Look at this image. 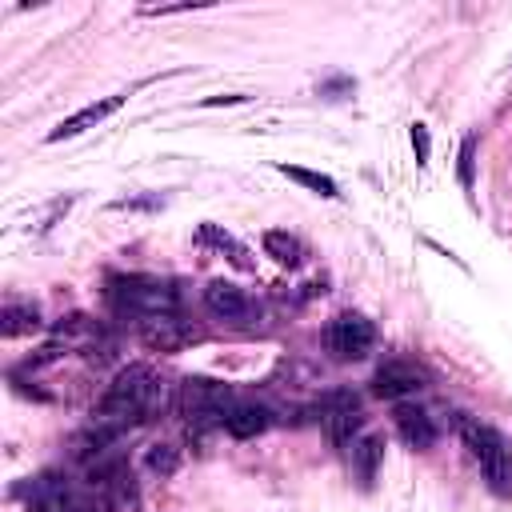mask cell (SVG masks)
Wrapping results in <instances>:
<instances>
[{
	"label": "cell",
	"mask_w": 512,
	"mask_h": 512,
	"mask_svg": "<svg viewBox=\"0 0 512 512\" xmlns=\"http://www.w3.org/2000/svg\"><path fill=\"white\" fill-rule=\"evenodd\" d=\"M236 408V396L228 384L220 380H208V376H188L180 380V396H176V412L188 420L192 432H204V428H224L228 412Z\"/></svg>",
	"instance_id": "cell-2"
},
{
	"label": "cell",
	"mask_w": 512,
	"mask_h": 512,
	"mask_svg": "<svg viewBox=\"0 0 512 512\" xmlns=\"http://www.w3.org/2000/svg\"><path fill=\"white\" fill-rule=\"evenodd\" d=\"M276 172L280 176H288V180H296V184H304L308 192H316V196H340V188H336V180L332 176H324V172H312V168H296V164H276Z\"/></svg>",
	"instance_id": "cell-15"
},
{
	"label": "cell",
	"mask_w": 512,
	"mask_h": 512,
	"mask_svg": "<svg viewBox=\"0 0 512 512\" xmlns=\"http://www.w3.org/2000/svg\"><path fill=\"white\" fill-rule=\"evenodd\" d=\"M204 304H208L216 316H224V320L248 316V296H244L236 284H228V280H212V284L204 288Z\"/></svg>",
	"instance_id": "cell-12"
},
{
	"label": "cell",
	"mask_w": 512,
	"mask_h": 512,
	"mask_svg": "<svg viewBox=\"0 0 512 512\" xmlns=\"http://www.w3.org/2000/svg\"><path fill=\"white\" fill-rule=\"evenodd\" d=\"M144 468H148L152 476L168 480V476H176V468H180V452H176L172 444H152V448L144 452Z\"/></svg>",
	"instance_id": "cell-17"
},
{
	"label": "cell",
	"mask_w": 512,
	"mask_h": 512,
	"mask_svg": "<svg viewBox=\"0 0 512 512\" xmlns=\"http://www.w3.org/2000/svg\"><path fill=\"white\" fill-rule=\"evenodd\" d=\"M244 100H248L244 92H232V96H208L204 108H216V104H244Z\"/></svg>",
	"instance_id": "cell-20"
},
{
	"label": "cell",
	"mask_w": 512,
	"mask_h": 512,
	"mask_svg": "<svg viewBox=\"0 0 512 512\" xmlns=\"http://www.w3.org/2000/svg\"><path fill=\"white\" fill-rule=\"evenodd\" d=\"M392 424H396L400 440H404L408 448H416V452H424V448L436 444V424H432V416H428L424 408H416V404H396Z\"/></svg>",
	"instance_id": "cell-10"
},
{
	"label": "cell",
	"mask_w": 512,
	"mask_h": 512,
	"mask_svg": "<svg viewBox=\"0 0 512 512\" xmlns=\"http://www.w3.org/2000/svg\"><path fill=\"white\" fill-rule=\"evenodd\" d=\"M428 384V372L416 364V360H384L372 376V392L384 396V400H400V396H412Z\"/></svg>",
	"instance_id": "cell-6"
},
{
	"label": "cell",
	"mask_w": 512,
	"mask_h": 512,
	"mask_svg": "<svg viewBox=\"0 0 512 512\" xmlns=\"http://www.w3.org/2000/svg\"><path fill=\"white\" fill-rule=\"evenodd\" d=\"M200 244H212L216 252H228V260L236 264V268H252V260H248V248L244 244H236L224 228H216V224H200Z\"/></svg>",
	"instance_id": "cell-16"
},
{
	"label": "cell",
	"mask_w": 512,
	"mask_h": 512,
	"mask_svg": "<svg viewBox=\"0 0 512 512\" xmlns=\"http://www.w3.org/2000/svg\"><path fill=\"white\" fill-rule=\"evenodd\" d=\"M124 108V92H112V96H100V100H92V104H84L80 112H72V116H64L52 132H48V144H56V140H72V136H80V132H88V128H96V124H104L112 112H120Z\"/></svg>",
	"instance_id": "cell-8"
},
{
	"label": "cell",
	"mask_w": 512,
	"mask_h": 512,
	"mask_svg": "<svg viewBox=\"0 0 512 512\" xmlns=\"http://www.w3.org/2000/svg\"><path fill=\"white\" fill-rule=\"evenodd\" d=\"M344 448H348V464H352V476L360 480V488H372L376 468H380V460H384V436H380V432H360V436L348 440Z\"/></svg>",
	"instance_id": "cell-9"
},
{
	"label": "cell",
	"mask_w": 512,
	"mask_h": 512,
	"mask_svg": "<svg viewBox=\"0 0 512 512\" xmlns=\"http://www.w3.org/2000/svg\"><path fill=\"white\" fill-rule=\"evenodd\" d=\"M408 140H412V152H416V164H428V152H432V136H428V128H424V124H412V132H408Z\"/></svg>",
	"instance_id": "cell-19"
},
{
	"label": "cell",
	"mask_w": 512,
	"mask_h": 512,
	"mask_svg": "<svg viewBox=\"0 0 512 512\" xmlns=\"http://www.w3.org/2000/svg\"><path fill=\"white\" fill-rule=\"evenodd\" d=\"M316 420L324 424V432H328V440L332 444H348V440H356L360 436V428H364V412H360V400L352 396V392H328L316 408Z\"/></svg>",
	"instance_id": "cell-5"
},
{
	"label": "cell",
	"mask_w": 512,
	"mask_h": 512,
	"mask_svg": "<svg viewBox=\"0 0 512 512\" xmlns=\"http://www.w3.org/2000/svg\"><path fill=\"white\" fill-rule=\"evenodd\" d=\"M456 428H460V440H464L468 456L480 464L484 484L496 496H512V448H508V440L492 424L472 420V416H460Z\"/></svg>",
	"instance_id": "cell-1"
},
{
	"label": "cell",
	"mask_w": 512,
	"mask_h": 512,
	"mask_svg": "<svg viewBox=\"0 0 512 512\" xmlns=\"http://www.w3.org/2000/svg\"><path fill=\"white\" fill-rule=\"evenodd\" d=\"M268 424H272V416H268L264 404H240V400H236V408H232L228 420H224V428H228L236 440H252V436H260Z\"/></svg>",
	"instance_id": "cell-14"
},
{
	"label": "cell",
	"mask_w": 512,
	"mask_h": 512,
	"mask_svg": "<svg viewBox=\"0 0 512 512\" xmlns=\"http://www.w3.org/2000/svg\"><path fill=\"white\" fill-rule=\"evenodd\" d=\"M260 244H264V256H272L284 268H300L304 264V240L292 236L288 228H268Z\"/></svg>",
	"instance_id": "cell-13"
},
{
	"label": "cell",
	"mask_w": 512,
	"mask_h": 512,
	"mask_svg": "<svg viewBox=\"0 0 512 512\" xmlns=\"http://www.w3.org/2000/svg\"><path fill=\"white\" fill-rule=\"evenodd\" d=\"M108 300H112V308H120L128 316H140V320L176 312V292L156 276H112L108 280Z\"/></svg>",
	"instance_id": "cell-3"
},
{
	"label": "cell",
	"mask_w": 512,
	"mask_h": 512,
	"mask_svg": "<svg viewBox=\"0 0 512 512\" xmlns=\"http://www.w3.org/2000/svg\"><path fill=\"white\" fill-rule=\"evenodd\" d=\"M40 328H44V320H40V308H36V304H28V300H8V304L0 308V336H4V340L32 336V332H40Z\"/></svg>",
	"instance_id": "cell-11"
},
{
	"label": "cell",
	"mask_w": 512,
	"mask_h": 512,
	"mask_svg": "<svg viewBox=\"0 0 512 512\" xmlns=\"http://www.w3.org/2000/svg\"><path fill=\"white\" fill-rule=\"evenodd\" d=\"M472 168H476V136H464L460 140V160H456V176H460V184L464 188H472Z\"/></svg>",
	"instance_id": "cell-18"
},
{
	"label": "cell",
	"mask_w": 512,
	"mask_h": 512,
	"mask_svg": "<svg viewBox=\"0 0 512 512\" xmlns=\"http://www.w3.org/2000/svg\"><path fill=\"white\" fill-rule=\"evenodd\" d=\"M140 340H144L148 348H156V352H180V348H188L192 340H200V328H192V324H184L176 312H168V316L144 320V324H140Z\"/></svg>",
	"instance_id": "cell-7"
},
{
	"label": "cell",
	"mask_w": 512,
	"mask_h": 512,
	"mask_svg": "<svg viewBox=\"0 0 512 512\" xmlns=\"http://www.w3.org/2000/svg\"><path fill=\"white\" fill-rule=\"evenodd\" d=\"M372 344H376V324L364 312H336L324 324V348L336 360H360L372 352Z\"/></svg>",
	"instance_id": "cell-4"
}]
</instances>
